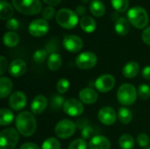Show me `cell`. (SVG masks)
Segmentation results:
<instances>
[{
    "mask_svg": "<svg viewBox=\"0 0 150 149\" xmlns=\"http://www.w3.org/2000/svg\"><path fill=\"white\" fill-rule=\"evenodd\" d=\"M13 15V7L7 1H0V18L3 20H8L11 18Z\"/></svg>",
    "mask_w": 150,
    "mask_h": 149,
    "instance_id": "23",
    "label": "cell"
},
{
    "mask_svg": "<svg viewBox=\"0 0 150 149\" xmlns=\"http://www.w3.org/2000/svg\"><path fill=\"white\" fill-rule=\"evenodd\" d=\"M80 26H81L83 31H84L87 33H91L96 30L97 23L91 17L83 16L80 19Z\"/></svg>",
    "mask_w": 150,
    "mask_h": 149,
    "instance_id": "22",
    "label": "cell"
},
{
    "mask_svg": "<svg viewBox=\"0 0 150 149\" xmlns=\"http://www.w3.org/2000/svg\"><path fill=\"white\" fill-rule=\"evenodd\" d=\"M98 98V92L91 88H84L79 92V99L82 103L86 105H92L97 102Z\"/></svg>",
    "mask_w": 150,
    "mask_h": 149,
    "instance_id": "17",
    "label": "cell"
},
{
    "mask_svg": "<svg viewBox=\"0 0 150 149\" xmlns=\"http://www.w3.org/2000/svg\"><path fill=\"white\" fill-rule=\"evenodd\" d=\"M119 145L121 149H133L134 148V140L129 133L122 134L119 139Z\"/></svg>",
    "mask_w": 150,
    "mask_h": 149,
    "instance_id": "28",
    "label": "cell"
},
{
    "mask_svg": "<svg viewBox=\"0 0 150 149\" xmlns=\"http://www.w3.org/2000/svg\"><path fill=\"white\" fill-rule=\"evenodd\" d=\"M137 93L142 100H148L150 97V86L146 83L141 84L138 87Z\"/></svg>",
    "mask_w": 150,
    "mask_h": 149,
    "instance_id": "33",
    "label": "cell"
},
{
    "mask_svg": "<svg viewBox=\"0 0 150 149\" xmlns=\"http://www.w3.org/2000/svg\"><path fill=\"white\" fill-rule=\"evenodd\" d=\"M27 98L24 92L14 91L9 97V105L14 111H20L26 105Z\"/></svg>",
    "mask_w": 150,
    "mask_h": 149,
    "instance_id": "13",
    "label": "cell"
},
{
    "mask_svg": "<svg viewBox=\"0 0 150 149\" xmlns=\"http://www.w3.org/2000/svg\"><path fill=\"white\" fill-rule=\"evenodd\" d=\"M142 40L145 44L150 46V26L147 27L143 32H142Z\"/></svg>",
    "mask_w": 150,
    "mask_h": 149,
    "instance_id": "43",
    "label": "cell"
},
{
    "mask_svg": "<svg viewBox=\"0 0 150 149\" xmlns=\"http://www.w3.org/2000/svg\"><path fill=\"white\" fill-rule=\"evenodd\" d=\"M14 115L8 108H2L0 110V125L2 126H8L13 122Z\"/></svg>",
    "mask_w": 150,
    "mask_h": 149,
    "instance_id": "27",
    "label": "cell"
},
{
    "mask_svg": "<svg viewBox=\"0 0 150 149\" xmlns=\"http://www.w3.org/2000/svg\"><path fill=\"white\" fill-rule=\"evenodd\" d=\"M54 14H55V11H54V7H52V6H47L42 11V17L46 20L52 19L54 18Z\"/></svg>",
    "mask_w": 150,
    "mask_h": 149,
    "instance_id": "37",
    "label": "cell"
},
{
    "mask_svg": "<svg viewBox=\"0 0 150 149\" xmlns=\"http://www.w3.org/2000/svg\"><path fill=\"white\" fill-rule=\"evenodd\" d=\"M112 7L119 12H124L127 10L129 0H111Z\"/></svg>",
    "mask_w": 150,
    "mask_h": 149,
    "instance_id": "32",
    "label": "cell"
},
{
    "mask_svg": "<svg viewBox=\"0 0 150 149\" xmlns=\"http://www.w3.org/2000/svg\"><path fill=\"white\" fill-rule=\"evenodd\" d=\"M48 30H49L48 22L44 18L34 19L30 23L28 26V32L33 37H42L47 34Z\"/></svg>",
    "mask_w": 150,
    "mask_h": 149,
    "instance_id": "9",
    "label": "cell"
},
{
    "mask_svg": "<svg viewBox=\"0 0 150 149\" xmlns=\"http://www.w3.org/2000/svg\"><path fill=\"white\" fill-rule=\"evenodd\" d=\"M41 149H61V143L56 138H48L44 141Z\"/></svg>",
    "mask_w": 150,
    "mask_h": 149,
    "instance_id": "30",
    "label": "cell"
},
{
    "mask_svg": "<svg viewBox=\"0 0 150 149\" xmlns=\"http://www.w3.org/2000/svg\"><path fill=\"white\" fill-rule=\"evenodd\" d=\"M142 76L144 79L150 80V66L145 67L142 71Z\"/></svg>",
    "mask_w": 150,
    "mask_h": 149,
    "instance_id": "46",
    "label": "cell"
},
{
    "mask_svg": "<svg viewBox=\"0 0 150 149\" xmlns=\"http://www.w3.org/2000/svg\"><path fill=\"white\" fill-rule=\"evenodd\" d=\"M76 12L77 15H80V16H83V15H84L85 12H86V8H85L83 5H79V6L76 7Z\"/></svg>",
    "mask_w": 150,
    "mask_h": 149,
    "instance_id": "47",
    "label": "cell"
},
{
    "mask_svg": "<svg viewBox=\"0 0 150 149\" xmlns=\"http://www.w3.org/2000/svg\"><path fill=\"white\" fill-rule=\"evenodd\" d=\"M63 111L70 117H77L83 112L84 107L80 100H77L76 98H69L65 101Z\"/></svg>",
    "mask_w": 150,
    "mask_h": 149,
    "instance_id": "11",
    "label": "cell"
},
{
    "mask_svg": "<svg viewBox=\"0 0 150 149\" xmlns=\"http://www.w3.org/2000/svg\"><path fill=\"white\" fill-rule=\"evenodd\" d=\"M19 133L14 128H6L0 133V149H14L18 140Z\"/></svg>",
    "mask_w": 150,
    "mask_h": 149,
    "instance_id": "6",
    "label": "cell"
},
{
    "mask_svg": "<svg viewBox=\"0 0 150 149\" xmlns=\"http://www.w3.org/2000/svg\"><path fill=\"white\" fill-rule=\"evenodd\" d=\"M76 124L69 119L60 120L54 127V133L60 139H69L74 135L76 130Z\"/></svg>",
    "mask_w": 150,
    "mask_h": 149,
    "instance_id": "7",
    "label": "cell"
},
{
    "mask_svg": "<svg viewBox=\"0 0 150 149\" xmlns=\"http://www.w3.org/2000/svg\"><path fill=\"white\" fill-rule=\"evenodd\" d=\"M62 64V56L58 53L51 54L47 59V68L52 71H57Z\"/></svg>",
    "mask_w": 150,
    "mask_h": 149,
    "instance_id": "24",
    "label": "cell"
},
{
    "mask_svg": "<svg viewBox=\"0 0 150 149\" xmlns=\"http://www.w3.org/2000/svg\"><path fill=\"white\" fill-rule=\"evenodd\" d=\"M4 44L7 47H14L19 42V36L15 32H8L4 35Z\"/></svg>",
    "mask_w": 150,
    "mask_h": 149,
    "instance_id": "26",
    "label": "cell"
},
{
    "mask_svg": "<svg viewBox=\"0 0 150 149\" xmlns=\"http://www.w3.org/2000/svg\"><path fill=\"white\" fill-rule=\"evenodd\" d=\"M70 83L69 81L66 78H61L58 80L57 83H56V90L60 94H64L65 92H67L69 89Z\"/></svg>",
    "mask_w": 150,
    "mask_h": 149,
    "instance_id": "35",
    "label": "cell"
},
{
    "mask_svg": "<svg viewBox=\"0 0 150 149\" xmlns=\"http://www.w3.org/2000/svg\"><path fill=\"white\" fill-rule=\"evenodd\" d=\"M76 124L77 127H79L80 129H83V128L89 126V121L86 119H80L77 120V122Z\"/></svg>",
    "mask_w": 150,
    "mask_h": 149,
    "instance_id": "44",
    "label": "cell"
},
{
    "mask_svg": "<svg viewBox=\"0 0 150 149\" xmlns=\"http://www.w3.org/2000/svg\"><path fill=\"white\" fill-rule=\"evenodd\" d=\"M26 63L22 59L13 60L9 66V73L13 77H20L26 72Z\"/></svg>",
    "mask_w": 150,
    "mask_h": 149,
    "instance_id": "15",
    "label": "cell"
},
{
    "mask_svg": "<svg viewBox=\"0 0 150 149\" xmlns=\"http://www.w3.org/2000/svg\"><path fill=\"white\" fill-rule=\"evenodd\" d=\"M115 28V32L120 35V36H125L128 33L129 29H130V22L128 21V19H127L124 17L119 18L115 23L114 25Z\"/></svg>",
    "mask_w": 150,
    "mask_h": 149,
    "instance_id": "21",
    "label": "cell"
},
{
    "mask_svg": "<svg viewBox=\"0 0 150 149\" xmlns=\"http://www.w3.org/2000/svg\"><path fill=\"white\" fill-rule=\"evenodd\" d=\"M98 118L103 125L112 126L115 123L117 119V113L112 107L105 106L99 110L98 113Z\"/></svg>",
    "mask_w": 150,
    "mask_h": 149,
    "instance_id": "14",
    "label": "cell"
},
{
    "mask_svg": "<svg viewBox=\"0 0 150 149\" xmlns=\"http://www.w3.org/2000/svg\"><path fill=\"white\" fill-rule=\"evenodd\" d=\"M19 149H40L36 144L32 143V142H26L24 143L23 145H21Z\"/></svg>",
    "mask_w": 150,
    "mask_h": 149,
    "instance_id": "45",
    "label": "cell"
},
{
    "mask_svg": "<svg viewBox=\"0 0 150 149\" xmlns=\"http://www.w3.org/2000/svg\"><path fill=\"white\" fill-rule=\"evenodd\" d=\"M17 131L24 137H30L36 132L37 122L33 113L22 112L18 114L15 119Z\"/></svg>",
    "mask_w": 150,
    "mask_h": 149,
    "instance_id": "1",
    "label": "cell"
},
{
    "mask_svg": "<svg viewBox=\"0 0 150 149\" xmlns=\"http://www.w3.org/2000/svg\"><path fill=\"white\" fill-rule=\"evenodd\" d=\"M149 137L146 133H141L137 137V143L141 148H147L149 144Z\"/></svg>",
    "mask_w": 150,
    "mask_h": 149,
    "instance_id": "38",
    "label": "cell"
},
{
    "mask_svg": "<svg viewBox=\"0 0 150 149\" xmlns=\"http://www.w3.org/2000/svg\"><path fill=\"white\" fill-rule=\"evenodd\" d=\"M137 90L131 83L122 84L117 91V99L124 106L132 105L137 98Z\"/></svg>",
    "mask_w": 150,
    "mask_h": 149,
    "instance_id": "4",
    "label": "cell"
},
{
    "mask_svg": "<svg viewBox=\"0 0 150 149\" xmlns=\"http://www.w3.org/2000/svg\"><path fill=\"white\" fill-rule=\"evenodd\" d=\"M98 62V57L93 52H83L81 53L76 58V65L78 68L87 70L94 68Z\"/></svg>",
    "mask_w": 150,
    "mask_h": 149,
    "instance_id": "8",
    "label": "cell"
},
{
    "mask_svg": "<svg viewBox=\"0 0 150 149\" xmlns=\"http://www.w3.org/2000/svg\"><path fill=\"white\" fill-rule=\"evenodd\" d=\"M118 119L122 124H129L133 119V114L128 108L122 106L118 111Z\"/></svg>",
    "mask_w": 150,
    "mask_h": 149,
    "instance_id": "29",
    "label": "cell"
},
{
    "mask_svg": "<svg viewBox=\"0 0 150 149\" xmlns=\"http://www.w3.org/2000/svg\"><path fill=\"white\" fill-rule=\"evenodd\" d=\"M58 48H59L58 47V44L55 41H50V42H48V44L46 47V50L48 53H50V54H54V53H57Z\"/></svg>",
    "mask_w": 150,
    "mask_h": 149,
    "instance_id": "41",
    "label": "cell"
},
{
    "mask_svg": "<svg viewBox=\"0 0 150 149\" xmlns=\"http://www.w3.org/2000/svg\"><path fill=\"white\" fill-rule=\"evenodd\" d=\"M82 1H83V2H84V3H87V2H88L89 0H82Z\"/></svg>",
    "mask_w": 150,
    "mask_h": 149,
    "instance_id": "49",
    "label": "cell"
},
{
    "mask_svg": "<svg viewBox=\"0 0 150 149\" xmlns=\"http://www.w3.org/2000/svg\"><path fill=\"white\" fill-rule=\"evenodd\" d=\"M47 104H48V101L45 96L38 95L33 98L31 104V112H33V114L40 115L46 110Z\"/></svg>",
    "mask_w": 150,
    "mask_h": 149,
    "instance_id": "16",
    "label": "cell"
},
{
    "mask_svg": "<svg viewBox=\"0 0 150 149\" xmlns=\"http://www.w3.org/2000/svg\"><path fill=\"white\" fill-rule=\"evenodd\" d=\"M66 100H64V97L61 95H54L51 97V107L54 111L60 110L62 107L63 108L64 103Z\"/></svg>",
    "mask_w": 150,
    "mask_h": 149,
    "instance_id": "31",
    "label": "cell"
},
{
    "mask_svg": "<svg viewBox=\"0 0 150 149\" xmlns=\"http://www.w3.org/2000/svg\"><path fill=\"white\" fill-rule=\"evenodd\" d=\"M48 52L46 49H38L33 53V59L36 63H42L46 61Z\"/></svg>",
    "mask_w": 150,
    "mask_h": 149,
    "instance_id": "34",
    "label": "cell"
},
{
    "mask_svg": "<svg viewBox=\"0 0 150 149\" xmlns=\"http://www.w3.org/2000/svg\"><path fill=\"white\" fill-rule=\"evenodd\" d=\"M14 8L25 15H35L41 11L40 0H11Z\"/></svg>",
    "mask_w": 150,
    "mask_h": 149,
    "instance_id": "5",
    "label": "cell"
},
{
    "mask_svg": "<svg viewBox=\"0 0 150 149\" xmlns=\"http://www.w3.org/2000/svg\"><path fill=\"white\" fill-rule=\"evenodd\" d=\"M68 149H87V144L83 139H76L69 145Z\"/></svg>",
    "mask_w": 150,
    "mask_h": 149,
    "instance_id": "36",
    "label": "cell"
},
{
    "mask_svg": "<svg viewBox=\"0 0 150 149\" xmlns=\"http://www.w3.org/2000/svg\"><path fill=\"white\" fill-rule=\"evenodd\" d=\"M127 19L134 27L142 29L149 24V14L147 11L141 6H134L127 11Z\"/></svg>",
    "mask_w": 150,
    "mask_h": 149,
    "instance_id": "2",
    "label": "cell"
},
{
    "mask_svg": "<svg viewBox=\"0 0 150 149\" xmlns=\"http://www.w3.org/2000/svg\"><path fill=\"white\" fill-rule=\"evenodd\" d=\"M139 72H140V65L136 61L127 62L122 69L123 76L127 79H132L135 77L139 74Z\"/></svg>",
    "mask_w": 150,
    "mask_h": 149,
    "instance_id": "19",
    "label": "cell"
},
{
    "mask_svg": "<svg viewBox=\"0 0 150 149\" xmlns=\"http://www.w3.org/2000/svg\"><path fill=\"white\" fill-rule=\"evenodd\" d=\"M56 22L60 26L65 29H72L76 27L78 23V15L70 9L63 8L57 11Z\"/></svg>",
    "mask_w": 150,
    "mask_h": 149,
    "instance_id": "3",
    "label": "cell"
},
{
    "mask_svg": "<svg viewBox=\"0 0 150 149\" xmlns=\"http://www.w3.org/2000/svg\"><path fill=\"white\" fill-rule=\"evenodd\" d=\"M7 67H8V61L7 59L4 56H1L0 57V75L3 76L6 70H7Z\"/></svg>",
    "mask_w": 150,
    "mask_h": 149,
    "instance_id": "42",
    "label": "cell"
},
{
    "mask_svg": "<svg viewBox=\"0 0 150 149\" xmlns=\"http://www.w3.org/2000/svg\"><path fill=\"white\" fill-rule=\"evenodd\" d=\"M145 149H150V147L149 148H145Z\"/></svg>",
    "mask_w": 150,
    "mask_h": 149,
    "instance_id": "50",
    "label": "cell"
},
{
    "mask_svg": "<svg viewBox=\"0 0 150 149\" xmlns=\"http://www.w3.org/2000/svg\"><path fill=\"white\" fill-rule=\"evenodd\" d=\"M13 89V83L11 80L8 77L2 76L0 78V97L1 98L7 97L11 92Z\"/></svg>",
    "mask_w": 150,
    "mask_h": 149,
    "instance_id": "20",
    "label": "cell"
},
{
    "mask_svg": "<svg viewBox=\"0 0 150 149\" xmlns=\"http://www.w3.org/2000/svg\"><path fill=\"white\" fill-rule=\"evenodd\" d=\"M88 147L90 149H110L111 142L108 138L102 135H97L91 139Z\"/></svg>",
    "mask_w": 150,
    "mask_h": 149,
    "instance_id": "18",
    "label": "cell"
},
{
    "mask_svg": "<svg viewBox=\"0 0 150 149\" xmlns=\"http://www.w3.org/2000/svg\"><path fill=\"white\" fill-rule=\"evenodd\" d=\"M93 134H94V130L91 126H88L82 129V132H81V135L83 137V140H90V139H92L93 137Z\"/></svg>",
    "mask_w": 150,
    "mask_h": 149,
    "instance_id": "39",
    "label": "cell"
},
{
    "mask_svg": "<svg viewBox=\"0 0 150 149\" xmlns=\"http://www.w3.org/2000/svg\"><path fill=\"white\" fill-rule=\"evenodd\" d=\"M62 44L64 48L70 53H77L81 51L83 47V40L80 37L73 34L66 35L63 38Z\"/></svg>",
    "mask_w": 150,
    "mask_h": 149,
    "instance_id": "12",
    "label": "cell"
},
{
    "mask_svg": "<svg viewBox=\"0 0 150 149\" xmlns=\"http://www.w3.org/2000/svg\"><path fill=\"white\" fill-rule=\"evenodd\" d=\"M43 1L45 4H48V6H52V7L57 6L62 2V0H43Z\"/></svg>",
    "mask_w": 150,
    "mask_h": 149,
    "instance_id": "48",
    "label": "cell"
},
{
    "mask_svg": "<svg viewBox=\"0 0 150 149\" xmlns=\"http://www.w3.org/2000/svg\"><path fill=\"white\" fill-rule=\"evenodd\" d=\"M90 11L95 17H102L105 12V6L101 0H92L90 4Z\"/></svg>",
    "mask_w": 150,
    "mask_h": 149,
    "instance_id": "25",
    "label": "cell"
},
{
    "mask_svg": "<svg viewBox=\"0 0 150 149\" xmlns=\"http://www.w3.org/2000/svg\"><path fill=\"white\" fill-rule=\"evenodd\" d=\"M18 26H19V23L14 18H10V19H8L6 21V27L11 32H14L15 30H17L18 28Z\"/></svg>",
    "mask_w": 150,
    "mask_h": 149,
    "instance_id": "40",
    "label": "cell"
},
{
    "mask_svg": "<svg viewBox=\"0 0 150 149\" xmlns=\"http://www.w3.org/2000/svg\"><path fill=\"white\" fill-rule=\"evenodd\" d=\"M116 81L113 76L109 74H105L98 76L95 82V87L97 90L101 93H107L111 91L115 86Z\"/></svg>",
    "mask_w": 150,
    "mask_h": 149,
    "instance_id": "10",
    "label": "cell"
}]
</instances>
